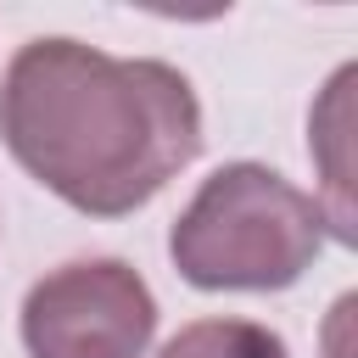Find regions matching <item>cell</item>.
Segmentation results:
<instances>
[{
  "label": "cell",
  "mask_w": 358,
  "mask_h": 358,
  "mask_svg": "<svg viewBox=\"0 0 358 358\" xmlns=\"http://www.w3.org/2000/svg\"><path fill=\"white\" fill-rule=\"evenodd\" d=\"M6 151L73 213L129 218L201 151V101L157 56L28 39L0 78Z\"/></svg>",
  "instance_id": "obj_1"
},
{
  "label": "cell",
  "mask_w": 358,
  "mask_h": 358,
  "mask_svg": "<svg viewBox=\"0 0 358 358\" xmlns=\"http://www.w3.org/2000/svg\"><path fill=\"white\" fill-rule=\"evenodd\" d=\"M324 207L263 162H224L168 229V257L196 291H285L324 252Z\"/></svg>",
  "instance_id": "obj_2"
},
{
  "label": "cell",
  "mask_w": 358,
  "mask_h": 358,
  "mask_svg": "<svg viewBox=\"0 0 358 358\" xmlns=\"http://www.w3.org/2000/svg\"><path fill=\"white\" fill-rule=\"evenodd\" d=\"M17 330L28 358H145L157 296L123 257H73L28 285Z\"/></svg>",
  "instance_id": "obj_3"
},
{
  "label": "cell",
  "mask_w": 358,
  "mask_h": 358,
  "mask_svg": "<svg viewBox=\"0 0 358 358\" xmlns=\"http://www.w3.org/2000/svg\"><path fill=\"white\" fill-rule=\"evenodd\" d=\"M352 67H341L336 78H330V95H324V106L308 117V151H319L324 157V218H330V235L347 246L358 229H352V201H347V157H341V145H347V90H352Z\"/></svg>",
  "instance_id": "obj_4"
},
{
  "label": "cell",
  "mask_w": 358,
  "mask_h": 358,
  "mask_svg": "<svg viewBox=\"0 0 358 358\" xmlns=\"http://www.w3.org/2000/svg\"><path fill=\"white\" fill-rule=\"evenodd\" d=\"M157 358H291L285 336L257 319H196L162 341Z\"/></svg>",
  "instance_id": "obj_5"
}]
</instances>
